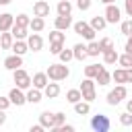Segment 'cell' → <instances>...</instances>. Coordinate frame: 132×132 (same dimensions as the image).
<instances>
[{
	"mask_svg": "<svg viewBox=\"0 0 132 132\" xmlns=\"http://www.w3.org/2000/svg\"><path fill=\"white\" fill-rule=\"evenodd\" d=\"M45 74H47V78L50 80H66L68 76H70V68H68V64H64V62H56V64H50L47 66V70H45Z\"/></svg>",
	"mask_w": 132,
	"mask_h": 132,
	"instance_id": "cell-1",
	"label": "cell"
},
{
	"mask_svg": "<svg viewBox=\"0 0 132 132\" xmlns=\"http://www.w3.org/2000/svg\"><path fill=\"white\" fill-rule=\"evenodd\" d=\"M95 78H89V76H85L82 78V82H80V93H82V99L85 101H89V103H93L95 99H97V89H95Z\"/></svg>",
	"mask_w": 132,
	"mask_h": 132,
	"instance_id": "cell-2",
	"label": "cell"
},
{
	"mask_svg": "<svg viewBox=\"0 0 132 132\" xmlns=\"http://www.w3.org/2000/svg\"><path fill=\"white\" fill-rule=\"evenodd\" d=\"M126 97H128V89H126V85H116V89H111V91L107 93L105 101H107V105L116 107V105H120Z\"/></svg>",
	"mask_w": 132,
	"mask_h": 132,
	"instance_id": "cell-3",
	"label": "cell"
},
{
	"mask_svg": "<svg viewBox=\"0 0 132 132\" xmlns=\"http://www.w3.org/2000/svg\"><path fill=\"white\" fill-rule=\"evenodd\" d=\"M72 29H74V33L76 35H80L82 39H87V41H93L95 39V29L89 25V23H85V21H76V23H72Z\"/></svg>",
	"mask_w": 132,
	"mask_h": 132,
	"instance_id": "cell-4",
	"label": "cell"
},
{
	"mask_svg": "<svg viewBox=\"0 0 132 132\" xmlns=\"http://www.w3.org/2000/svg\"><path fill=\"white\" fill-rule=\"evenodd\" d=\"M12 80L16 82V87L19 89H23V91H27L33 82H31V74L25 70V68H16V70H12Z\"/></svg>",
	"mask_w": 132,
	"mask_h": 132,
	"instance_id": "cell-5",
	"label": "cell"
},
{
	"mask_svg": "<svg viewBox=\"0 0 132 132\" xmlns=\"http://www.w3.org/2000/svg\"><path fill=\"white\" fill-rule=\"evenodd\" d=\"M89 126H91V130H95V132H107V130L111 128V122H109V118H107L105 113H97V116L91 118Z\"/></svg>",
	"mask_w": 132,
	"mask_h": 132,
	"instance_id": "cell-6",
	"label": "cell"
},
{
	"mask_svg": "<svg viewBox=\"0 0 132 132\" xmlns=\"http://www.w3.org/2000/svg\"><path fill=\"white\" fill-rule=\"evenodd\" d=\"M103 16H105L107 25H116V23L122 21V8H120L116 2H113V4H105V12H103Z\"/></svg>",
	"mask_w": 132,
	"mask_h": 132,
	"instance_id": "cell-7",
	"label": "cell"
},
{
	"mask_svg": "<svg viewBox=\"0 0 132 132\" xmlns=\"http://www.w3.org/2000/svg\"><path fill=\"white\" fill-rule=\"evenodd\" d=\"M8 99H10V103H12V105H16V107H23V105L27 103L25 91H23V89H19V87H12V89L8 91Z\"/></svg>",
	"mask_w": 132,
	"mask_h": 132,
	"instance_id": "cell-8",
	"label": "cell"
},
{
	"mask_svg": "<svg viewBox=\"0 0 132 132\" xmlns=\"http://www.w3.org/2000/svg\"><path fill=\"white\" fill-rule=\"evenodd\" d=\"M25 41H27V45H29L31 52H41L43 50V37L39 33H29Z\"/></svg>",
	"mask_w": 132,
	"mask_h": 132,
	"instance_id": "cell-9",
	"label": "cell"
},
{
	"mask_svg": "<svg viewBox=\"0 0 132 132\" xmlns=\"http://www.w3.org/2000/svg\"><path fill=\"white\" fill-rule=\"evenodd\" d=\"M50 2H45V0H37L35 4H33V16H50Z\"/></svg>",
	"mask_w": 132,
	"mask_h": 132,
	"instance_id": "cell-10",
	"label": "cell"
},
{
	"mask_svg": "<svg viewBox=\"0 0 132 132\" xmlns=\"http://www.w3.org/2000/svg\"><path fill=\"white\" fill-rule=\"evenodd\" d=\"M72 27V14H58L56 19H54V29H60V31H66V29H70Z\"/></svg>",
	"mask_w": 132,
	"mask_h": 132,
	"instance_id": "cell-11",
	"label": "cell"
},
{
	"mask_svg": "<svg viewBox=\"0 0 132 132\" xmlns=\"http://www.w3.org/2000/svg\"><path fill=\"white\" fill-rule=\"evenodd\" d=\"M25 97H27V103L37 105V103L43 99V91H41V89H35V87H29V89L25 91Z\"/></svg>",
	"mask_w": 132,
	"mask_h": 132,
	"instance_id": "cell-12",
	"label": "cell"
},
{
	"mask_svg": "<svg viewBox=\"0 0 132 132\" xmlns=\"http://www.w3.org/2000/svg\"><path fill=\"white\" fill-rule=\"evenodd\" d=\"M23 66V56H16V54H10L8 58H4V68L6 70H16V68H21Z\"/></svg>",
	"mask_w": 132,
	"mask_h": 132,
	"instance_id": "cell-13",
	"label": "cell"
},
{
	"mask_svg": "<svg viewBox=\"0 0 132 132\" xmlns=\"http://www.w3.org/2000/svg\"><path fill=\"white\" fill-rule=\"evenodd\" d=\"M58 95H60V85H58V80H52V82H47V85L43 87V97L56 99Z\"/></svg>",
	"mask_w": 132,
	"mask_h": 132,
	"instance_id": "cell-14",
	"label": "cell"
},
{
	"mask_svg": "<svg viewBox=\"0 0 132 132\" xmlns=\"http://www.w3.org/2000/svg\"><path fill=\"white\" fill-rule=\"evenodd\" d=\"M31 82H33L31 87H35V89H41V91H43V87L50 82V78H47V74H45V72H35V74L31 76Z\"/></svg>",
	"mask_w": 132,
	"mask_h": 132,
	"instance_id": "cell-15",
	"label": "cell"
},
{
	"mask_svg": "<svg viewBox=\"0 0 132 132\" xmlns=\"http://www.w3.org/2000/svg\"><path fill=\"white\" fill-rule=\"evenodd\" d=\"M10 50H12V54H16V56H25V54L29 52V45H27L25 39H14L12 45H10Z\"/></svg>",
	"mask_w": 132,
	"mask_h": 132,
	"instance_id": "cell-16",
	"label": "cell"
},
{
	"mask_svg": "<svg viewBox=\"0 0 132 132\" xmlns=\"http://www.w3.org/2000/svg\"><path fill=\"white\" fill-rule=\"evenodd\" d=\"M12 25H14V14L2 12V14H0V33H2V31H10Z\"/></svg>",
	"mask_w": 132,
	"mask_h": 132,
	"instance_id": "cell-17",
	"label": "cell"
},
{
	"mask_svg": "<svg viewBox=\"0 0 132 132\" xmlns=\"http://www.w3.org/2000/svg\"><path fill=\"white\" fill-rule=\"evenodd\" d=\"M109 80H111V72L103 66V68L95 74V82H99V87H105V85H109Z\"/></svg>",
	"mask_w": 132,
	"mask_h": 132,
	"instance_id": "cell-18",
	"label": "cell"
},
{
	"mask_svg": "<svg viewBox=\"0 0 132 132\" xmlns=\"http://www.w3.org/2000/svg\"><path fill=\"white\" fill-rule=\"evenodd\" d=\"M72 56H74V60H78V62H82L85 58H89V56H87V45H85V43H74V45H72Z\"/></svg>",
	"mask_w": 132,
	"mask_h": 132,
	"instance_id": "cell-19",
	"label": "cell"
},
{
	"mask_svg": "<svg viewBox=\"0 0 132 132\" xmlns=\"http://www.w3.org/2000/svg\"><path fill=\"white\" fill-rule=\"evenodd\" d=\"M29 29H31L33 33H41V31L45 29V19H43V16H33L31 23H29Z\"/></svg>",
	"mask_w": 132,
	"mask_h": 132,
	"instance_id": "cell-20",
	"label": "cell"
},
{
	"mask_svg": "<svg viewBox=\"0 0 132 132\" xmlns=\"http://www.w3.org/2000/svg\"><path fill=\"white\" fill-rule=\"evenodd\" d=\"M101 56H103V62L107 64V66H111V64H116L118 62V52H116V47H109V50H105V52H101Z\"/></svg>",
	"mask_w": 132,
	"mask_h": 132,
	"instance_id": "cell-21",
	"label": "cell"
},
{
	"mask_svg": "<svg viewBox=\"0 0 132 132\" xmlns=\"http://www.w3.org/2000/svg\"><path fill=\"white\" fill-rule=\"evenodd\" d=\"M39 124H41L45 130H47V128L52 130V128H54V113H52V111H41V113H39Z\"/></svg>",
	"mask_w": 132,
	"mask_h": 132,
	"instance_id": "cell-22",
	"label": "cell"
},
{
	"mask_svg": "<svg viewBox=\"0 0 132 132\" xmlns=\"http://www.w3.org/2000/svg\"><path fill=\"white\" fill-rule=\"evenodd\" d=\"M89 111H91V103H89V101L80 99V101L74 103V113H76V116H87Z\"/></svg>",
	"mask_w": 132,
	"mask_h": 132,
	"instance_id": "cell-23",
	"label": "cell"
},
{
	"mask_svg": "<svg viewBox=\"0 0 132 132\" xmlns=\"http://www.w3.org/2000/svg\"><path fill=\"white\" fill-rule=\"evenodd\" d=\"M56 12L58 14H72V0H60L58 6H56Z\"/></svg>",
	"mask_w": 132,
	"mask_h": 132,
	"instance_id": "cell-24",
	"label": "cell"
},
{
	"mask_svg": "<svg viewBox=\"0 0 132 132\" xmlns=\"http://www.w3.org/2000/svg\"><path fill=\"white\" fill-rule=\"evenodd\" d=\"M12 41H14V37H12L10 31H2L0 33V50H10Z\"/></svg>",
	"mask_w": 132,
	"mask_h": 132,
	"instance_id": "cell-25",
	"label": "cell"
},
{
	"mask_svg": "<svg viewBox=\"0 0 132 132\" xmlns=\"http://www.w3.org/2000/svg\"><path fill=\"white\" fill-rule=\"evenodd\" d=\"M29 27H21V25H12L10 27V33H12V37L14 39H27V35H29V31H27Z\"/></svg>",
	"mask_w": 132,
	"mask_h": 132,
	"instance_id": "cell-26",
	"label": "cell"
},
{
	"mask_svg": "<svg viewBox=\"0 0 132 132\" xmlns=\"http://www.w3.org/2000/svg\"><path fill=\"white\" fill-rule=\"evenodd\" d=\"M89 25H91L95 31H103V29L107 27V21H105V16H99V14H97V16H93V19H91V23H89Z\"/></svg>",
	"mask_w": 132,
	"mask_h": 132,
	"instance_id": "cell-27",
	"label": "cell"
},
{
	"mask_svg": "<svg viewBox=\"0 0 132 132\" xmlns=\"http://www.w3.org/2000/svg\"><path fill=\"white\" fill-rule=\"evenodd\" d=\"M111 80H116L118 85H126V68H116L113 72H111Z\"/></svg>",
	"mask_w": 132,
	"mask_h": 132,
	"instance_id": "cell-28",
	"label": "cell"
},
{
	"mask_svg": "<svg viewBox=\"0 0 132 132\" xmlns=\"http://www.w3.org/2000/svg\"><path fill=\"white\" fill-rule=\"evenodd\" d=\"M80 99H82L80 89H68V91H66V101H68V103H72V105H74V103H76V101H80Z\"/></svg>",
	"mask_w": 132,
	"mask_h": 132,
	"instance_id": "cell-29",
	"label": "cell"
},
{
	"mask_svg": "<svg viewBox=\"0 0 132 132\" xmlns=\"http://www.w3.org/2000/svg\"><path fill=\"white\" fill-rule=\"evenodd\" d=\"M99 54H101V50H99V41H95V39H93V41H89V43H87V56L97 58Z\"/></svg>",
	"mask_w": 132,
	"mask_h": 132,
	"instance_id": "cell-30",
	"label": "cell"
},
{
	"mask_svg": "<svg viewBox=\"0 0 132 132\" xmlns=\"http://www.w3.org/2000/svg\"><path fill=\"white\" fill-rule=\"evenodd\" d=\"M118 64H120L122 68H132V54H128V52L120 54V56H118Z\"/></svg>",
	"mask_w": 132,
	"mask_h": 132,
	"instance_id": "cell-31",
	"label": "cell"
},
{
	"mask_svg": "<svg viewBox=\"0 0 132 132\" xmlns=\"http://www.w3.org/2000/svg\"><path fill=\"white\" fill-rule=\"evenodd\" d=\"M29 23H31V16H29V14H25V12H21V14H16V16H14V25L29 27Z\"/></svg>",
	"mask_w": 132,
	"mask_h": 132,
	"instance_id": "cell-32",
	"label": "cell"
},
{
	"mask_svg": "<svg viewBox=\"0 0 132 132\" xmlns=\"http://www.w3.org/2000/svg\"><path fill=\"white\" fill-rule=\"evenodd\" d=\"M101 68H103V66H99V64H89V66H85V76L95 78V74H97Z\"/></svg>",
	"mask_w": 132,
	"mask_h": 132,
	"instance_id": "cell-33",
	"label": "cell"
},
{
	"mask_svg": "<svg viewBox=\"0 0 132 132\" xmlns=\"http://www.w3.org/2000/svg\"><path fill=\"white\" fill-rule=\"evenodd\" d=\"M120 31L128 37L132 35V19H126V21H120Z\"/></svg>",
	"mask_w": 132,
	"mask_h": 132,
	"instance_id": "cell-34",
	"label": "cell"
},
{
	"mask_svg": "<svg viewBox=\"0 0 132 132\" xmlns=\"http://www.w3.org/2000/svg\"><path fill=\"white\" fill-rule=\"evenodd\" d=\"M64 39H66V33L60 31V29H54V31L50 33V43H52V41H62V43H64Z\"/></svg>",
	"mask_w": 132,
	"mask_h": 132,
	"instance_id": "cell-35",
	"label": "cell"
},
{
	"mask_svg": "<svg viewBox=\"0 0 132 132\" xmlns=\"http://www.w3.org/2000/svg\"><path fill=\"white\" fill-rule=\"evenodd\" d=\"M109 47H116V45H113V39H111V37H101V39H99V50L105 52V50H109Z\"/></svg>",
	"mask_w": 132,
	"mask_h": 132,
	"instance_id": "cell-36",
	"label": "cell"
},
{
	"mask_svg": "<svg viewBox=\"0 0 132 132\" xmlns=\"http://www.w3.org/2000/svg\"><path fill=\"white\" fill-rule=\"evenodd\" d=\"M58 58H60V62H64V64H68L70 60H74V56H72V50H64V47H62V52L58 54Z\"/></svg>",
	"mask_w": 132,
	"mask_h": 132,
	"instance_id": "cell-37",
	"label": "cell"
},
{
	"mask_svg": "<svg viewBox=\"0 0 132 132\" xmlns=\"http://www.w3.org/2000/svg\"><path fill=\"white\" fill-rule=\"evenodd\" d=\"M64 122H66V113H64V111H56V113H54V128H60ZM54 128H52V130H54Z\"/></svg>",
	"mask_w": 132,
	"mask_h": 132,
	"instance_id": "cell-38",
	"label": "cell"
},
{
	"mask_svg": "<svg viewBox=\"0 0 132 132\" xmlns=\"http://www.w3.org/2000/svg\"><path fill=\"white\" fill-rule=\"evenodd\" d=\"M120 124H122V126H126V128H130V126H132V113H130V111L120 113Z\"/></svg>",
	"mask_w": 132,
	"mask_h": 132,
	"instance_id": "cell-39",
	"label": "cell"
},
{
	"mask_svg": "<svg viewBox=\"0 0 132 132\" xmlns=\"http://www.w3.org/2000/svg\"><path fill=\"white\" fill-rule=\"evenodd\" d=\"M62 47H64V43H62V41H52V43H50V54L58 56V54L62 52Z\"/></svg>",
	"mask_w": 132,
	"mask_h": 132,
	"instance_id": "cell-40",
	"label": "cell"
},
{
	"mask_svg": "<svg viewBox=\"0 0 132 132\" xmlns=\"http://www.w3.org/2000/svg\"><path fill=\"white\" fill-rule=\"evenodd\" d=\"M74 2H76V8L78 10H89L91 4H93V0H74Z\"/></svg>",
	"mask_w": 132,
	"mask_h": 132,
	"instance_id": "cell-41",
	"label": "cell"
},
{
	"mask_svg": "<svg viewBox=\"0 0 132 132\" xmlns=\"http://www.w3.org/2000/svg\"><path fill=\"white\" fill-rule=\"evenodd\" d=\"M52 132H74V126H72V124H66V122H64V124H62L60 128H54Z\"/></svg>",
	"mask_w": 132,
	"mask_h": 132,
	"instance_id": "cell-42",
	"label": "cell"
},
{
	"mask_svg": "<svg viewBox=\"0 0 132 132\" xmlns=\"http://www.w3.org/2000/svg\"><path fill=\"white\" fill-rule=\"evenodd\" d=\"M10 105H12V103H10L8 95H6V97H2V95H0V109H8Z\"/></svg>",
	"mask_w": 132,
	"mask_h": 132,
	"instance_id": "cell-43",
	"label": "cell"
},
{
	"mask_svg": "<svg viewBox=\"0 0 132 132\" xmlns=\"http://www.w3.org/2000/svg\"><path fill=\"white\" fill-rule=\"evenodd\" d=\"M124 12L132 19V0H124Z\"/></svg>",
	"mask_w": 132,
	"mask_h": 132,
	"instance_id": "cell-44",
	"label": "cell"
},
{
	"mask_svg": "<svg viewBox=\"0 0 132 132\" xmlns=\"http://www.w3.org/2000/svg\"><path fill=\"white\" fill-rule=\"evenodd\" d=\"M124 52L132 54V35H128V39H126V45H124Z\"/></svg>",
	"mask_w": 132,
	"mask_h": 132,
	"instance_id": "cell-45",
	"label": "cell"
},
{
	"mask_svg": "<svg viewBox=\"0 0 132 132\" xmlns=\"http://www.w3.org/2000/svg\"><path fill=\"white\" fill-rule=\"evenodd\" d=\"M43 130H45V128H43L41 124H35V126H31V128H29V132H43Z\"/></svg>",
	"mask_w": 132,
	"mask_h": 132,
	"instance_id": "cell-46",
	"label": "cell"
},
{
	"mask_svg": "<svg viewBox=\"0 0 132 132\" xmlns=\"http://www.w3.org/2000/svg\"><path fill=\"white\" fill-rule=\"evenodd\" d=\"M6 124V109H0V126Z\"/></svg>",
	"mask_w": 132,
	"mask_h": 132,
	"instance_id": "cell-47",
	"label": "cell"
},
{
	"mask_svg": "<svg viewBox=\"0 0 132 132\" xmlns=\"http://www.w3.org/2000/svg\"><path fill=\"white\" fill-rule=\"evenodd\" d=\"M126 82H132V68H126Z\"/></svg>",
	"mask_w": 132,
	"mask_h": 132,
	"instance_id": "cell-48",
	"label": "cell"
},
{
	"mask_svg": "<svg viewBox=\"0 0 132 132\" xmlns=\"http://www.w3.org/2000/svg\"><path fill=\"white\" fill-rule=\"evenodd\" d=\"M126 111L132 113V99H126Z\"/></svg>",
	"mask_w": 132,
	"mask_h": 132,
	"instance_id": "cell-49",
	"label": "cell"
},
{
	"mask_svg": "<svg viewBox=\"0 0 132 132\" xmlns=\"http://www.w3.org/2000/svg\"><path fill=\"white\" fill-rule=\"evenodd\" d=\"M99 2H101V4H113L116 0H99Z\"/></svg>",
	"mask_w": 132,
	"mask_h": 132,
	"instance_id": "cell-50",
	"label": "cell"
},
{
	"mask_svg": "<svg viewBox=\"0 0 132 132\" xmlns=\"http://www.w3.org/2000/svg\"><path fill=\"white\" fill-rule=\"evenodd\" d=\"M10 2H12V0H0V4H2V6H6V4H10Z\"/></svg>",
	"mask_w": 132,
	"mask_h": 132,
	"instance_id": "cell-51",
	"label": "cell"
},
{
	"mask_svg": "<svg viewBox=\"0 0 132 132\" xmlns=\"http://www.w3.org/2000/svg\"><path fill=\"white\" fill-rule=\"evenodd\" d=\"M130 85H132V82H130Z\"/></svg>",
	"mask_w": 132,
	"mask_h": 132,
	"instance_id": "cell-52",
	"label": "cell"
}]
</instances>
